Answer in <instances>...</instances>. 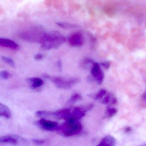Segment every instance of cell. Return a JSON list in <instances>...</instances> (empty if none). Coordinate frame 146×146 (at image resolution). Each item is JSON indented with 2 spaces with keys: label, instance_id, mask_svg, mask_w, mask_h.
Instances as JSON below:
<instances>
[{
  "label": "cell",
  "instance_id": "obj_24",
  "mask_svg": "<svg viewBox=\"0 0 146 146\" xmlns=\"http://www.w3.org/2000/svg\"><path fill=\"white\" fill-rule=\"evenodd\" d=\"M110 63L109 61H105L102 63L101 65L104 68L106 69H108L110 66Z\"/></svg>",
  "mask_w": 146,
  "mask_h": 146
},
{
  "label": "cell",
  "instance_id": "obj_16",
  "mask_svg": "<svg viewBox=\"0 0 146 146\" xmlns=\"http://www.w3.org/2000/svg\"><path fill=\"white\" fill-rule=\"evenodd\" d=\"M117 112V110L115 108L108 107L106 110V117L111 118L113 117Z\"/></svg>",
  "mask_w": 146,
  "mask_h": 146
},
{
  "label": "cell",
  "instance_id": "obj_10",
  "mask_svg": "<svg viewBox=\"0 0 146 146\" xmlns=\"http://www.w3.org/2000/svg\"><path fill=\"white\" fill-rule=\"evenodd\" d=\"M0 46L13 51H18L20 48L19 45L14 41L6 38H0Z\"/></svg>",
  "mask_w": 146,
  "mask_h": 146
},
{
  "label": "cell",
  "instance_id": "obj_6",
  "mask_svg": "<svg viewBox=\"0 0 146 146\" xmlns=\"http://www.w3.org/2000/svg\"><path fill=\"white\" fill-rule=\"evenodd\" d=\"M67 40L68 44L71 46L81 47L84 43V35L81 31L74 32L68 36Z\"/></svg>",
  "mask_w": 146,
  "mask_h": 146
},
{
  "label": "cell",
  "instance_id": "obj_7",
  "mask_svg": "<svg viewBox=\"0 0 146 146\" xmlns=\"http://www.w3.org/2000/svg\"><path fill=\"white\" fill-rule=\"evenodd\" d=\"M1 143H10L13 145H26L27 140L21 137L16 135H7L1 137L0 139Z\"/></svg>",
  "mask_w": 146,
  "mask_h": 146
},
{
  "label": "cell",
  "instance_id": "obj_8",
  "mask_svg": "<svg viewBox=\"0 0 146 146\" xmlns=\"http://www.w3.org/2000/svg\"><path fill=\"white\" fill-rule=\"evenodd\" d=\"M35 124L37 126L48 131H53L58 129V123L57 122L47 120L44 118L41 119L35 122Z\"/></svg>",
  "mask_w": 146,
  "mask_h": 146
},
{
  "label": "cell",
  "instance_id": "obj_11",
  "mask_svg": "<svg viewBox=\"0 0 146 146\" xmlns=\"http://www.w3.org/2000/svg\"><path fill=\"white\" fill-rule=\"evenodd\" d=\"M26 82L29 84L31 88L34 90L38 89L43 85L44 82L39 78H30L26 79Z\"/></svg>",
  "mask_w": 146,
  "mask_h": 146
},
{
  "label": "cell",
  "instance_id": "obj_14",
  "mask_svg": "<svg viewBox=\"0 0 146 146\" xmlns=\"http://www.w3.org/2000/svg\"><path fill=\"white\" fill-rule=\"evenodd\" d=\"M56 25L59 27L64 29H71L78 27V25L66 22H57Z\"/></svg>",
  "mask_w": 146,
  "mask_h": 146
},
{
  "label": "cell",
  "instance_id": "obj_15",
  "mask_svg": "<svg viewBox=\"0 0 146 146\" xmlns=\"http://www.w3.org/2000/svg\"><path fill=\"white\" fill-rule=\"evenodd\" d=\"M94 63L93 60L90 58H85L83 60L80 64V66L84 69H88L90 66L94 65Z\"/></svg>",
  "mask_w": 146,
  "mask_h": 146
},
{
  "label": "cell",
  "instance_id": "obj_20",
  "mask_svg": "<svg viewBox=\"0 0 146 146\" xmlns=\"http://www.w3.org/2000/svg\"><path fill=\"white\" fill-rule=\"evenodd\" d=\"M11 75V73L6 70H3L1 72V77L4 80L9 79Z\"/></svg>",
  "mask_w": 146,
  "mask_h": 146
},
{
  "label": "cell",
  "instance_id": "obj_21",
  "mask_svg": "<svg viewBox=\"0 0 146 146\" xmlns=\"http://www.w3.org/2000/svg\"><path fill=\"white\" fill-rule=\"evenodd\" d=\"M112 100H111V96H105V97H104V98L102 99V104H104V105H106V104H108L110 102H111V103Z\"/></svg>",
  "mask_w": 146,
  "mask_h": 146
},
{
  "label": "cell",
  "instance_id": "obj_25",
  "mask_svg": "<svg viewBox=\"0 0 146 146\" xmlns=\"http://www.w3.org/2000/svg\"><path fill=\"white\" fill-rule=\"evenodd\" d=\"M141 100L144 105L146 107V90L143 93L141 96Z\"/></svg>",
  "mask_w": 146,
  "mask_h": 146
},
{
  "label": "cell",
  "instance_id": "obj_23",
  "mask_svg": "<svg viewBox=\"0 0 146 146\" xmlns=\"http://www.w3.org/2000/svg\"><path fill=\"white\" fill-rule=\"evenodd\" d=\"M44 55L41 54H37L35 56V59L36 60H40L44 58Z\"/></svg>",
  "mask_w": 146,
  "mask_h": 146
},
{
  "label": "cell",
  "instance_id": "obj_19",
  "mask_svg": "<svg viewBox=\"0 0 146 146\" xmlns=\"http://www.w3.org/2000/svg\"><path fill=\"white\" fill-rule=\"evenodd\" d=\"M106 93V91L105 90L102 89L100 90L94 96V98L95 100H100L103 98Z\"/></svg>",
  "mask_w": 146,
  "mask_h": 146
},
{
  "label": "cell",
  "instance_id": "obj_28",
  "mask_svg": "<svg viewBox=\"0 0 146 146\" xmlns=\"http://www.w3.org/2000/svg\"><path fill=\"white\" fill-rule=\"evenodd\" d=\"M146 146V143H145V144H143V145H141V146Z\"/></svg>",
  "mask_w": 146,
  "mask_h": 146
},
{
  "label": "cell",
  "instance_id": "obj_1",
  "mask_svg": "<svg viewBox=\"0 0 146 146\" xmlns=\"http://www.w3.org/2000/svg\"><path fill=\"white\" fill-rule=\"evenodd\" d=\"M88 111L85 106L72 108H64L55 111H37L36 115L39 117L44 118L46 117H53L64 119L65 121L78 120L85 115Z\"/></svg>",
  "mask_w": 146,
  "mask_h": 146
},
{
  "label": "cell",
  "instance_id": "obj_18",
  "mask_svg": "<svg viewBox=\"0 0 146 146\" xmlns=\"http://www.w3.org/2000/svg\"><path fill=\"white\" fill-rule=\"evenodd\" d=\"M1 59L3 61L6 63L7 64L9 65L11 67H15L16 64L15 62L11 58H8V57H5V56H2L1 57Z\"/></svg>",
  "mask_w": 146,
  "mask_h": 146
},
{
  "label": "cell",
  "instance_id": "obj_12",
  "mask_svg": "<svg viewBox=\"0 0 146 146\" xmlns=\"http://www.w3.org/2000/svg\"><path fill=\"white\" fill-rule=\"evenodd\" d=\"M116 141L112 136L108 135L103 137L96 146H115Z\"/></svg>",
  "mask_w": 146,
  "mask_h": 146
},
{
  "label": "cell",
  "instance_id": "obj_3",
  "mask_svg": "<svg viewBox=\"0 0 146 146\" xmlns=\"http://www.w3.org/2000/svg\"><path fill=\"white\" fill-rule=\"evenodd\" d=\"M82 130V125L78 120L66 121L59 126L57 130L61 135L66 137L78 135Z\"/></svg>",
  "mask_w": 146,
  "mask_h": 146
},
{
  "label": "cell",
  "instance_id": "obj_26",
  "mask_svg": "<svg viewBox=\"0 0 146 146\" xmlns=\"http://www.w3.org/2000/svg\"><path fill=\"white\" fill-rule=\"evenodd\" d=\"M57 65L59 70L61 71L62 70V63L61 60H58L57 61Z\"/></svg>",
  "mask_w": 146,
  "mask_h": 146
},
{
  "label": "cell",
  "instance_id": "obj_5",
  "mask_svg": "<svg viewBox=\"0 0 146 146\" xmlns=\"http://www.w3.org/2000/svg\"><path fill=\"white\" fill-rule=\"evenodd\" d=\"M44 34L40 28L33 27L20 32L19 36L21 39L28 42H40Z\"/></svg>",
  "mask_w": 146,
  "mask_h": 146
},
{
  "label": "cell",
  "instance_id": "obj_9",
  "mask_svg": "<svg viewBox=\"0 0 146 146\" xmlns=\"http://www.w3.org/2000/svg\"><path fill=\"white\" fill-rule=\"evenodd\" d=\"M91 73L96 81L99 84L102 82L104 79V73L101 70L99 64L95 63L91 69Z\"/></svg>",
  "mask_w": 146,
  "mask_h": 146
},
{
  "label": "cell",
  "instance_id": "obj_22",
  "mask_svg": "<svg viewBox=\"0 0 146 146\" xmlns=\"http://www.w3.org/2000/svg\"><path fill=\"white\" fill-rule=\"evenodd\" d=\"M32 141L36 145H40L45 143L46 141L43 139H33Z\"/></svg>",
  "mask_w": 146,
  "mask_h": 146
},
{
  "label": "cell",
  "instance_id": "obj_27",
  "mask_svg": "<svg viewBox=\"0 0 146 146\" xmlns=\"http://www.w3.org/2000/svg\"><path fill=\"white\" fill-rule=\"evenodd\" d=\"M125 131L126 132H129L131 131V128L130 127H126L125 129Z\"/></svg>",
  "mask_w": 146,
  "mask_h": 146
},
{
  "label": "cell",
  "instance_id": "obj_2",
  "mask_svg": "<svg viewBox=\"0 0 146 146\" xmlns=\"http://www.w3.org/2000/svg\"><path fill=\"white\" fill-rule=\"evenodd\" d=\"M66 39L60 32L54 31L45 33L41 40V47L45 50L57 49L65 43Z\"/></svg>",
  "mask_w": 146,
  "mask_h": 146
},
{
  "label": "cell",
  "instance_id": "obj_4",
  "mask_svg": "<svg viewBox=\"0 0 146 146\" xmlns=\"http://www.w3.org/2000/svg\"><path fill=\"white\" fill-rule=\"evenodd\" d=\"M44 77L52 82L57 88L64 90L70 89L81 80L79 78H66L62 77L50 76L46 74H44Z\"/></svg>",
  "mask_w": 146,
  "mask_h": 146
},
{
  "label": "cell",
  "instance_id": "obj_17",
  "mask_svg": "<svg viewBox=\"0 0 146 146\" xmlns=\"http://www.w3.org/2000/svg\"><path fill=\"white\" fill-rule=\"evenodd\" d=\"M82 99V96L78 93H75L71 96L68 101L69 104L75 103L81 100Z\"/></svg>",
  "mask_w": 146,
  "mask_h": 146
},
{
  "label": "cell",
  "instance_id": "obj_13",
  "mask_svg": "<svg viewBox=\"0 0 146 146\" xmlns=\"http://www.w3.org/2000/svg\"><path fill=\"white\" fill-rule=\"evenodd\" d=\"M0 115L7 119L10 118L12 116L11 110L8 107L1 103L0 104Z\"/></svg>",
  "mask_w": 146,
  "mask_h": 146
}]
</instances>
